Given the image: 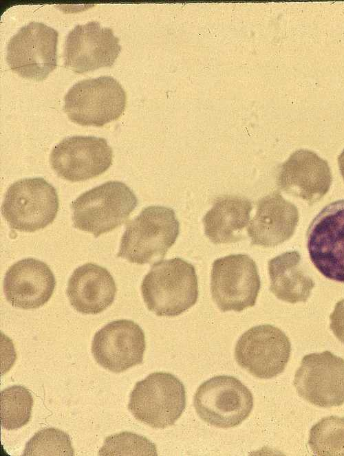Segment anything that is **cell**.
I'll use <instances>...</instances> for the list:
<instances>
[{
    "label": "cell",
    "instance_id": "obj_13",
    "mask_svg": "<svg viewBox=\"0 0 344 456\" xmlns=\"http://www.w3.org/2000/svg\"><path fill=\"white\" fill-rule=\"evenodd\" d=\"M113 151L105 138L94 136L68 137L50 153L52 169L61 178L84 181L105 173L111 165Z\"/></svg>",
    "mask_w": 344,
    "mask_h": 456
},
{
    "label": "cell",
    "instance_id": "obj_4",
    "mask_svg": "<svg viewBox=\"0 0 344 456\" xmlns=\"http://www.w3.org/2000/svg\"><path fill=\"white\" fill-rule=\"evenodd\" d=\"M186 406L183 383L167 372H153L135 384L128 409L138 421L155 428L171 426Z\"/></svg>",
    "mask_w": 344,
    "mask_h": 456
},
{
    "label": "cell",
    "instance_id": "obj_26",
    "mask_svg": "<svg viewBox=\"0 0 344 456\" xmlns=\"http://www.w3.org/2000/svg\"><path fill=\"white\" fill-rule=\"evenodd\" d=\"M330 319L331 330L338 340L344 344V299L336 303Z\"/></svg>",
    "mask_w": 344,
    "mask_h": 456
},
{
    "label": "cell",
    "instance_id": "obj_22",
    "mask_svg": "<svg viewBox=\"0 0 344 456\" xmlns=\"http://www.w3.org/2000/svg\"><path fill=\"white\" fill-rule=\"evenodd\" d=\"M308 445L319 456H344V417L330 415L310 431Z\"/></svg>",
    "mask_w": 344,
    "mask_h": 456
},
{
    "label": "cell",
    "instance_id": "obj_14",
    "mask_svg": "<svg viewBox=\"0 0 344 456\" xmlns=\"http://www.w3.org/2000/svg\"><path fill=\"white\" fill-rule=\"evenodd\" d=\"M121 50L119 39L109 28L97 21L77 25L65 43L64 65L76 74L111 67Z\"/></svg>",
    "mask_w": 344,
    "mask_h": 456
},
{
    "label": "cell",
    "instance_id": "obj_10",
    "mask_svg": "<svg viewBox=\"0 0 344 456\" xmlns=\"http://www.w3.org/2000/svg\"><path fill=\"white\" fill-rule=\"evenodd\" d=\"M306 237L315 268L326 278L344 283V199L326 205L310 222Z\"/></svg>",
    "mask_w": 344,
    "mask_h": 456
},
{
    "label": "cell",
    "instance_id": "obj_18",
    "mask_svg": "<svg viewBox=\"0 0 344 456\" xmlns=\"http://www.w3.org/2000/svg\"><path fill=\"white\" fill-rule=\"evenodd\" d=\"M299 219L297 207L279 193L264 197L247 228L251 244L273 247L283 243L293 235Z\"/></svg>",
    "mask_w": 344,
    "mask_h": 456
},
{
    "label": "cell",
    "instance_id": "obj_1",
    "mask_svg": "<svg viewBox=\"0 0 344 456\" xmlns=\"http://www.w3.org/2000/svg\"><path fill=\"white\" fill-rule=\"evenodd\" d=\"M149 310L158 316H177L193 306L198 298L195 267L180 258L153 263L141 283Z\"/></svg>",
    "mask_w": 344,
    "mask_h": 456
},
{
    "label": "cell",
    "instance_id": "obj_15",
    "mask_svg": "<svg viewBox=\"0 0 344 456\" xmlns=\"http://www.w3.org/2000/svg\"><path fill=\"white\" fill-rule=\"evenodd\" d=\"M146 349L144 333L135 322L120 319L98 331L92 343V353L103 368L123 372L142 363Z\"/></svg>",
    "mask_w": 344,
    "mask_h": 456
},
{
    "label": "cell",
    "instance_id": "obj_17",
    "mask_svg": "<svg viewBox=\"0 0 344 456\" xmlns=\"http://www.w3.org/2000/svg\"><path fill=\"white\" fill-rule=\"evenodd\" d=\"M56 279L50 267L34 259H21L7 270L3 292L13 307L30 310L44 305L51 298Z\"/></svg>",
    "mask_w": 344,
    "mask_h": 456
},
{
    "label": "cell",
    "instance_id": "obj_9",
    "mask_svg": "<svg viewBox=\"0 0 344 456\" xmlns=\"http://www.w3.org/2000/svg\"><path fill=\"white\" fill-rule=\"evenodd\" d=\"M58 32L42 23L31 22L9 41L6 61L19 76L35 81L47 77L57 65Z\"/></svg>",
    "mask_w": 344,
    "mask_h": 456
},
{
    "label": "cell",
    "instance_id": "obj_24",
    "mask_svg": "<svg viewBox=\"0 0 344 456\" xmlns=\"http://www.w3.org/2000/svg\"><path fill=\"white\" fill-rule=\"evenodd\" d=\"M74 452L69 436L55 428L42 429L35 433L26 443L25 456H72Z\"/></svg>",
    "mask_w": 344,
    "mask_h": 456
},
{
    "label": "cell",
    "instance_id": "obj_12",
    "mask_svg": "<svg viewBox=\"0 0 344 456\" xmlns=\"http://www.w3.org/2000/svg\"><path fill=\"white\" fill-rule=\"evenodd\" d=\"M298 394L323 408L344 404V360L329 351L305 355L293 380Z\"/></svg>",
    "mask_w": 344,
    "mask_h": 456
},
{
    "label": "cell",
    "instance_id": "obj_25",
    "mask_svg": "<svg viewBox=\"0 0 344 456\" xmlns=\"http://www.w3.org/2000/svg\"><path fill=\"white\" fill-rule=\"evenodd\" d=\"M99 455H157L154 444L143 436L121 432L107 437Z\"/></svg>",
    "mask_w": 344,
    "mask_h": 456
},
{
    "label": "cell",
    "instance_id": "obj_16",
    "mask_svg": "<svg viewBox=\"0 0 344 456\" xmlns=\"http://www.w3.org/2000/svg\"><path fill=\"white\" fill-rule=\"evenodd\" d=\"M332 180L331 171L325 160L313 151L300 149L282 164L277 184L286 193L312 205L327 193Z\"/></svg>",
    "mask_w": 344,
    "mask_h": 456
},
{
    "label": "cell",
    "instance_id": "obj_27",
    "mask_svg": "<svg viewBox=\"0 0 344 456\" xmlns=\"http://www.w3.org/2000/svg\"><path fill=\"white\" fill-rule=\"evenodd\" d=\"M338 164L344 181V149L338 158Z\"/></svg>",
    "mask_w": 344,
    "mask_h": 456
},
{
    "label": "cell",
    "instance_id": "obj_3",
    "mask_svg": "<svg viewBox=\"0 0 344 456\" xmlns=\"http://www.w3.org/2000/svg\"><path fill=\"white\" fill-rule=\"evenodd\" d=\"M138 199L124 183L109 181L79 195L71 204L74 228L98 237L122 224Z\"/></svg>",
    "mask_w": 344,
    "mask_h": 456
},
{
    "label": "cell",
    "instance_id": "obj_6",
    "mask_svg": "<svg viewBox=\"0 0 344 456\" xmlns=\"http://www.w3.org/2000/svg\"><path fill=\"white\" fill-rule=\"evenodd\" d=\"M58 210L56 189L41 177L12 184L1 205L2 215L12 229L32 232L54 220Z\"/></svg>",
    "mask_w": 344,
    "mask_h": 456
},
{
    "label": "cell",
    "instance_id": "obj_5",
    "mask_svg": "<svg viewBox=\"0 0 344 456\" xmlns=\"http://www.w3.org/2000/svg\"><path fill=\"white\" fill-rule=\"evenodd\" d=\"M69 119L82 126L103 127L118 120L126 107V93L113 77L102 76L74 84L64 97Z\"/></svg>",
    "mask_w": 344,
    "mask_h": 456
},
{
    "label": "cell",
    "instance_id": "obj_2",
    "mask_svg": "<svg viewBox=\"0 0 344 456\" xmlns=\"http://www.w3.org/2000/svg\"><path fill=\"white\" fill-rule=\"evenodd\" d=\"M180 224L174 210L150 206L126 225L116 254L130 263L143 265L162 259L174 244Z\"/></svg>",
    "mask_w": 344,
    "mask_h": 456
},
{
    "label": "cell",
    "instance_id": "obj_11",
    "mask_svg": "<svg viewBox=\"0 0 344 456\" xmlns=\"http://www.w3.org/2000/svg\"><path fill=\"white\" fill-rule=\"evenodd\" d=\"M291 344L279 328L255 326L238 339L235 357L237 364L253 376L270 379L282 373L290 359Z\"/></svg>",
    "mask_w": 344,
    "mask_h": 456
},
{
    "label": "cell",
    "instance_id": "obj_20",
    "mask_svg": "<svg viewBox=\"0 0 344 456\" xmlns=\"http://www.w3.org/2000/svg\"><path fill=\"white\" fill-rule=\"evenodd\" d=\"M250 202L243 197L226 195L217 198L202 221L206 236L215 244L235 242L249 224Z\"/></svg>",
    "mask_w": 344,
    "mask_h": 456
},
{
    "label": "cell",
    "instance_id": "obj_23",
    "mask_svg": "<svg viewBox=\"0 0 344 456\" xmlns=\"http://www.w3.org/2000/svg\"><path fill=\"white\" fill-rule=\"evenodd\" d=\"M1 424L7 430L25 426L30 420L33 398L30 391L14 385L1 391Z\"/></svg>",
    "mask_w": 344,
    "mask_h": 456
},
{
    "label": "cell",
    "instance_id": "obj_7",
    "mask_svg": "<svg viewBox=\"0 0 344 456\" xmlns=\"http://www.w3.org/2000/svg\"><path fill=\"white\" fill-rule=\"evenodd\" d=\"M198 416L218 428L241 424L250 414L253 397L250 391L233 376H214L201 384L193 398Z\"/></svg>",
    "mask_w": 344,
    "mask_h": 456
},
{
    "label": "cell",
    "instance_id": "obj_19",
    "mask_svg": "<svg viewBox=\"0 0 344 456\" xmlns=\"http://www.w3.org/2000/svg\"><path fill=\"white\" fill-rule=\"evenodd\" d=\"M116 293L114 279L105 268L87 263L74 270L66 290L72 306L78 312L96 314L114 302Z\"/></svg>",
    "mask_w": 344,
    "mask_h": 456
},
{
    "label": "cell",
    "instance_id": "obj_8",
    "mask_svg": "<svg viewBox=\"0 0 344 456\" xmlns=\"http://www.w3.org/2000/svg\"><path fill=\"white\" fill-rule=\"evenodd\" d=\"M260 287L257 265L248 255L230 254L213 261L211 292L222 312H241L253 307Z\"/></svg>",
    "mask_w": 344,
    "mask_h": 456
},
{
    "label": "cell",
    "instance_id": "obj_21",
    "mask_svg": "<svg viewBox=\"0 0 344 456\" xmlns=\"http://www.w3.org/2000/svg\"><path fill=\"white\" fill-rule=\"evenodd\" d=\"M270 290L279 300L290 303L305 302L315 285L301 265L297 251H288L268 262Z\"/></svg>",
    "mask_w": 344,
    "mask_h": 456
}]
</instances>
